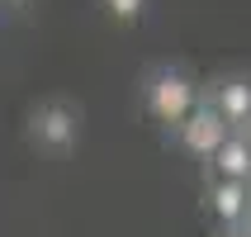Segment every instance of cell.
<instances>
[{
  "instance_id": "1",
  "label": "cell",
  "mask_w": 251,
  "mask_h": 237,
  "mask_svg": "<svg viewBox=\"0 0 251 237\" xmlns=\"http://www.w3.org/2000/svg\"><path fill=\"white\" fill-rule=\"evenodd\" d=\"M147 105H152V114L161 119V124H176L180 128L190 114H195V85L185 81L180 71H156L152 85H147Z\"/></svg>"
},
{
  "instance_id": "2",
  "label": "cell",
  "mask_w": 251,
  "mask_h": 237,
  "mask_svg": "<svg viewBox=\"0 0 251 237\" xmlns=\"http://www.w3.org/2000/svg\"><path fill=\"white\" fill-rule=\"evenodd\" d=\"M28 128H33V138H38L43 147L67 152L71 142H76V109L62 105V100H48V105H38V114H33Z\"/></svg>"
},
{
  "instance_id": "3",
  "label": "cell",
  "mask_w": 251,
  "mask_h": 237,
  "mask_svg": "<svg viewBox=\"0 0 251 237\" xmlns=\"http://www.w3.org/2000/svg\"><path fill=\"white\" fill-rule=\"evenodd\" d=\"M227 138H232V128H227L223 119H218V109H209V105H204V109H195V114L180 124V142H185L195 157H213Z\"/></svg>"
},
{
  "instance_id": "4",
  "label": "cell",
  "mask_w": 251,
  "mask_h": 237,
  "mask_svg": "<svg viewBox=\"0 0 251 237\" xmlns=\"http://www.w3.org/2000/svg\"><path fill=\"white\" fill-rule=\"evenodd\" d=\"M213 109H218V119H223L227 128L232 124H251V85L247 81H223Z\"/></svg>"
},
{
  "instance_id": "5",
  "label": "cell",
  "mask_w": 251,
  "mask_h": 237,
  "mask_svg": "<svg viewBox=\"0 0 251 237\" xmlns=\"http://www.w3.org/2000/svg\"><path fill=\"white\" fill-rule=\"evenodd\" d=\"M213 166H218V181L247 185L251 181V152H247V142H242V138H227L223 147L213 152Z\"/></svg>"
},
{
  "instance_id": "6",
  "label": "cell",
  "mask_w": 251,
  "mask_h": 237,
  "mask_svg": "<svg viewBox=\"0 0 251 237\" xmlns=\"http://www.w3.org/2000/svg\"><path fill=\"white\" fill-rule=\"evenodd\" d=\"M209 204H213V213H218L223 223H237V218H247V185H237V181H213Z\"/></svg>"
},
{
  "instance_id": "7",
  "label": "cell",
  "mask_w": 251,
  "mask_h": 237,
  "mask_svg": "<svg viewBox=\"0 0 251 237\" xmlns=\"http://www.w3.org/2000/svg\"><path fill=\"white\" fill-rule=\"evenodd\" d=\"M104 5H109L114 19H138V14L147 10V0H104Z\"/></svg>"
},
{
  "instance_id": "8",
  "label": "cell",
  "mask_w": 251,
  "mask_h": 237,
  "mask_svg": "<svg viewBox=\"0 0 251 237\" xmlns=\"http://www.w3.org/2000/svg\"><path fill=\"white\" fill-rule=\"evenodd\" d=\"M247 218H251V181H247Z\"/></svg>"
},
{
  "instance_id": "9",
  "label": "cell",
  "mask_w": 251,
  "mask_h": 237,
  "mask_svg": "<svg viewBox=\"0 0 251 237\" xmlns=\"http://www.w3.org/2000/svg\"><path fill=\"white\" fill-rule=\"evenodd\" d=\"M242 142H247V152H251V124H247V138H242Z\"/></svg>"
},
{
  "instance_id": "10",
  "label": "cell",
  "mask_w": 251,
  "mask_h": 237,
  "mask_svg": "<svg viewBox=\"0 0 251 237\" xmlns=\"http://www.w3.org/2000/svg\"><path fill=\"white\" fill-rule=\"evenodd\" d=\"M242 237H251V218H247V233H242Z\"/></svg>"
}]
</instances>
